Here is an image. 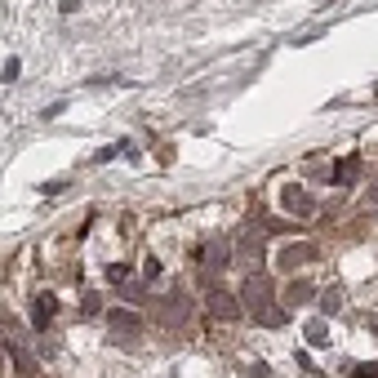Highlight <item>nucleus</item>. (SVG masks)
I'll list each match as a JSON object with an SVG mask.
<instances>
[{
    "label": "nucleus",
    "instance_id": "11",
    "mask_svg": "<svg viewBox=\"0 0 378 378\" xmlns=\"http://www.w3.org/2000/svg\"><path fill=\"white\" fill-rule=\"evenodd\" d=\"M343 298H347V294H343V285H329L325 294H321V316H334L338 307H343Z\"/></svg>",
    "mask_w": 378,
    "mask_h": 378
},
{
    "label": "nucleus",
    "instance_id": "14",
    "mask_svg": "<svg viewBox=\"0 0 378 378\" xmlns=\"http://www.w3.org/2000/svg\"><path fill=\"white\" fill-rule=\"evenodd\" d=\"M107 280L125 289V285H129V267H125V263H112V267H107Z\"/></svg>",
    "mask_w": 378,
    "mask_h": 378
},
{
    "label": "nucleus",
    "instance_id": "15",
    "mask_svg": "<svg viewBox=\"0 0 378 378\" xmlns=\"http://www.w3.org/2000/svg\"><path fill=\"white\" fill-rule=\"evenodd\" d=\"M80 312H85V316H99V312H103V298H99V294H85V298H80Z\"/></svg>",
    "mask_w": 378,
    "mask_h": 378
},
{
    "label": "nucleus",
    "instance_id": "3",
    "mask_svg": "<svg viewBox=\"0 0 378 378\" xmlns=\"http://www.w3.org/2000/svg\"><path fill=\"white\" fill-rule=\"evenodd\" d=\"M280 210L294 214V218H312V214H316V201L307 196V187H298V182H285V187H280Z\"/></svg>",
    "mask_w": 378,
    "mask_h": 378
},
{
    "label": "nucleus",
    "instance_id": "16",
    "mask_svg": "<svg viewBox=\"0 0 378 378\" xmlns=\"http://www.w3.org/2000/svg\"><path fill=\"white\" fill-rule=\"evenodd\" d=\"M18 71H22V63H18V58H9V63H5V71H0V76H5V85H14V80H18Z\"/></svg>",
    "mask_w": 378,
    "mask_h": 378
},
{
    "label": "nucleus",
    "instance_id": "2",
    "mask_svg": "<svg viewBox=\"0 0 378 378\" xmlns=\"http://www.w3.org/2000/svg\"><path fill=\"white\" fill-rule=\"evenodd\" d=\"M205 307H210L214 321H240V316H245V303H240L236 294H227V289H218V285H210Z\"/></svg>",
    "mask_w": 378,
    "mask_h": 378
},
{
    "label": "nucleus",
    "instance_id": "9",
    "mask_svg": "<svg viewBox=\"0 0 378 378\" xmlns=\"http://www.w3.org/2000/svg\"><path fill=\"white\" fill-rule=\"evenodd\" d=\"M107 325L120 329V334H133V329H138L143 321H138V316H133L129 307H112V312H107Z\"/></svg>",
    "mask_w": 378,
    "mask_h": 378
},
{
    "label": "nucleus",
    "instance_id": "19",
    "mask_svg": "<svg viewBox=\"0 0 378 378\" xmlns=\"http://www.w3.org/2000/svg\"><path fill=\"white\" fill-rule=\"evenodd\" d=\"M374 334H378V321H374Z\"/></svg>",
    "mask_w": 378,
    "mask_h": 378
},
{
    "label": "nucleus",
    "instance_id": "18",
    "mask_svg": "<svg viewBox=\"0 0 378 378\" xmlns=\"http://www.w3.org/2000/svg\"><path fill=\"white\" fill-rule=\"evenodd\" d=\"M370 201H374V205H378V182H374V187H370Z\"/></svg>",
    "mask_w": 378,
    "mask_h": 378
},
{
    "label": "nucleus",
    "instance_id": "17",
    "mask_svg": "<svg viewBox=\"0 0 378 378\" xmlns=\"http://www.w3.org/2000/svg\"><path fill=\"white\" fill-rule=\"evenodd\" d=\"M351 378H378V365H356V370H351Z\"/></svg>",
    "mask_w": 378,
    "mask_h": 378
},
{
    "label": "nucleus",
    "instance_id": "7",
    "mask_svg": "<svg viewBox=\"0 0 378 378\" xmlns=\"http://www.w3.org/2000/svg\"><path fill=\"white\" fill-rule=\"evenodd\" d=\"M156 312H161L165 325H182V321H187V298H182V294L161 298V303H156Z\"/></svg>",
    "mask_w": 378,
    "mask_h": 378
},
{
    "label": "nucleus",
    "instance_id": "8",
    "mask_svg": "<svg viewBox=\"0 0 378 378\" xmlns=\"http://www.w3.org/2000/svg\"><path fill=\"white\" fill-rule=\"evenodd\" d=\"M201 263H205V267H214V272H218V267H227V263H231L227 240H210V245L201 249Z\"/></svg>",
    "mask_w": 378,
    "mask_h": 378
},
{
    "label": "nucleus",
    "instance_id": "12",
    "mask_svg": "<svg viewBox=\"0 0 378 378\" xmlns=\"http://www.w3.org/2000/svg\"><path fill=\"white\" fill-rule=\"evenodd\" d=\"M312 294H316V289L307 285V280H294V285L285 289V303H289V307H303V303H307Z\"/></svg>",
    "mask_w": 378,
    "mask_h": 378
},
{
    "label": "nucleus",
    "instance_id": "5",
    "mask_svg": "<svg viewBox=\"0 0 378 378\" xmlns=\"http://www.w3.org/2000/svg\"><path fill=\"white\" fill-rule=\"evenodd\" d=\"M236 259L245 263L249 272H259V267H263V236H259V231H245V236L236 240Z\"/></svg>",
    "mask_w": 378,
    "mask_h": 378
},
{
    "label": "nucleus",
    "instance_id": "10",
    "mask_svg": "<svg viewBox=\"0 0 378 378\" xmlns=\"http://www.w3.org/2000/svg\"><path fill=\"white\" fill-rule=\"evenodd\" d=\"M356 174H361V161H356V156H343V161L334 165V182H338V187L356 182Z\"/></svg>",
    "mask_w": 378,
    "mask_h": 378
},
{
    "label": "nucleus",
    "instance_id": "4",
    "mask_svg": "<svg viewBox=\"0 0 378 378\" xmlns=\"http://www.w3.org/2000/svg\"><path fill=\"white\" fill-rule=\"evenodd\" d=\"M316 259H321V249H316L312 240H298V245H289V249H280V254H276V267H280V272H294V267L316 263Z\"/></svg>",
    "mask_w": 378,
    "mask_h": 378
},
{
    "label": "nucleus",
    "instance_id": "20",
    "mask_svg": "<svg viewBox=\"0 0 378 378\" xmlns=\"http://www.w3.org/2000/svg\"><path fill=\"white\" fill-rule=\"evenodd\" d=\"M374 89H378V85H374Z\"/></svg>",
    "mask_w": 378,
    "mask_h": 378
},
{
    "label": "nucleus",
    "instance_id": "1",
    "mask_svg": "<svg viewBox=\"0 0 378 378\" xmlns=\"http://www.w3.org/2000/svg\"><path fill=\"white\" fill-rule=\"evenodd\" d=\"M240 303H245V312L263 329H280V325H285V312L276 307V285L263 272H249L245 276V285H240Z\"/></svg>",
    "mask_w": 378,
    "mask_h": 378
},
{
    "label": "nucleus",
    "instance_id": "13",
    "mask_svg": "<svg viewBox=\"0 0 378 378\" xmlns=\"http://www.w3.org/2000/svg\"><path fill=\"white\" fill-rule=\"evenodd\" d=\"M303 334H307V343H316V347L329 343V325H325V321H307V329H303Z\"/></svg>",
    "mask_w": 378,
    "mask_h": 378
},
{
    "label": "nucleus",
    "instance_id": "6",
    "mask_svg": "<svg viewBox=\"0 0 378 378\" xmlns=\"http://www.w3.org/2000/svg\"><path fill=\"white\" fill-rule=\"evenodd\" d=\"M54 312H58V298H54V294H36V303H31V325H36V329H50Z\"/></svg>",
    "mask_w": 378,
    "mask_h": 378
}]
</instances>
